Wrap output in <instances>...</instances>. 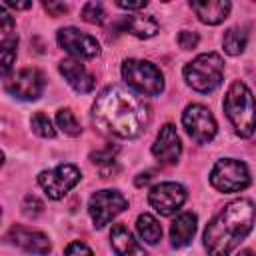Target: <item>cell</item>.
<instances>
[{
  "instance_id": "obj_1",
  "label": "cell",
  "mask_w": 256,
  "mask_h": 256,
  "mask_svg": "<svg viewBox=\"0 0 256 256\" xmlns=\"http://www.w3.org/2000/svg\"><path fill=\"white\" fill-rule=\"evenodd\" d=\"M92 116L104 132L120 138H136L148 124L146 104L122 86L102 90L94 102Z\"/></svg>"
},
{
  "instance_id": "obj_2",
  "label": "cell",
  "mask_w": 256,
  "mask_h": 256,
  "mask_svg": "<svg viewBox=\"0 0 256 256\" xmlns=\"http://www.w3.org/2000/svg\"><path fill=\"white\" fill-rule=\"evenodd\" d=\"M256 208L252 200L238 198L228 202L206 226L204 246L210 256H228L252 230Z\"/></svg>"
},
{
  "instance_id": "obj_3",
  "label": "cell",
  "mask_w": 256,
  "mask_h": 256,
  "mask_svg": "<svg viewBox=\"0 0 256 256\" xmlns=\"http://www.w3.org/2000/svg\"><path fill=\"white\" fill-rule=\"evenodd\" d=\"M222 106H224V112L238 136L248 138L254 134V130H256V100L244 82L236 80L230 84Z\"/></svg>"
},
{
  "instance_id": "obj_4",
  "label": "cell",
  "mask_w": 256,
  "mask_h": 256,
  "mask_svg": "<svg viewBox=\"0 0 256 256\" xmlns=\"http://www.w3.org/2000/svg\"><path fill=\"white\" fill-rule=\"evenodd\" d=\"M222 76H224V60L216 52L200 54L184 66V80L192 90L202 94L214 92L222 84Z\"/></svg>"
},
{
  "instance_id": "obj_5",
  "label": "cell",
  "mask_w": 256,
  "mask_h": 256,
  "mask_svg": "<svg viewBox=\"0 0 256 256\" xmlns=\"http://www.w3.org/2000/svg\"><path fill=\"white\" fill-rule=\"evenodd\" d=\"M122 78L130 88L146 96H158L164 90V76L160 68L146 60H126L122 64Z\"/></svg>"
},
{
  "instance_id": "obj_6",
  "label": "cell",
  "mask_w": 256,
  "mask_h": 256,
  "mask_svg": "<svg viewBox=\"0 0 256 256\" xmlns=\"http://www.w3.org/2000/svg\"><path fill=\"white\" fill-rule=\"evenodd\" d=\"M210 184L218 192H240L250 184V172L244 162L236 158H222L210 172Z\"/></svg>"
},
{
  "instance_id": "obj_7",
  "label": "cell",
  "mask_w": 256,
  "mask_h": 256,
  "mask_svg": "<svg viewBox=\"0 0 256 256\" xmlns=\"http://www.w3.org/2000/svg\"><path fill=\"white\" fill-rule=\"evenodd\" d=\"M128 208V200L118 190H98L90 196L88 212L96 228H104L114 216Z\"/></svg>"
},
{
  "instance_id": "obj_8",
  "label": "cell",
  "mask_w": 256,
  "mask_h": 256,
  "mask_svg": "<svg viewBox=\"0 0 256 256\" xmlns=\"http://www.w3.org/2000/svg\"><path fill=\"white\" fill-rule=\"evenodd\" d=\"M80 178H82V174L74 164H60L52 170L40 172L38 184L52 200H60V198H64V194L68 190H72L80 182Z\"/></svg>"
},
{
  "instance_id": "obj_9",
  "label": "cell",
  "mask_w": 256,
  "mask_h": 256,
  "mask_svg": "<svg viewBox=\"0 0 256 256\" xmlns=\"http://www.w3.org/2000/svg\"><path fill=\"white\" fill-rule=\"evenodd\" d=\"M182 124L188 132V136L198 144H208L216 136V120L212 112L202 104H190L186 106L182 114Z\"/></svg>"
},
{
  "instance_id": "obj_10",
  "label": "cell",
  "mask_w": 256,
  "mask_h": 256,
  "mask_svg": "<svg viewBox=\"0 0 256 256\" xmlns=\"http://www.w3.org/2000/svg\"><path fill=\"white\" fill-rule=\"evenodd\" d=\"M46 88V78L38 68H22L6 80V90L20 100H38Z\"/></svg>"
},
{
  "instance_id": "obj_11",
  "label": "cell",
  "mask_w": 256,
  "mask_h": 256,
  "mask_svg": "<svg viewBox=\"0 0 256 256\" xmlns=\"http://www.w3.org/2000/svg\"><path fill=\"white\" fill-rule=\"evenodd\" d=\"M186 188L176 182H160L150 188L148 202L160 216H172L186 200Z\"/></svg>"
},
{
  "instance_id": "obj_12",
  "label": "cell",
  "mask_w": 256,
  "mask_h": 256,
  "mask_svg": "<svg viewBox=\"0 0 256 256\" xmlns=\"http://www.w3.org/2000/svg\"><path fill=\"white\" fill-rule=\"evenodd\" d=\"M58 44L76 58H96L100 54V44L94 36L78 30V28H60L58 30Z\"/></svg>"
},
{
  "instance_id": "obj_13",
  "label": "cell",
  "mask_w": 256,
  "mask_h": 256,
  "mask_svg": "<svg viewBox=\"0 0 256 256\" xmlns=\"http://www.w3.org/2000/svg\"><path fill=\"white\" fill-rule=\"evenodd\" d=\"M6 240H10L14 246L22 248L24 252L28 254H48L50 252V240L44 232L40 230H32V228H26V226H20V224H14L8 234H6Z\"/></svg>"
},
{
  "instance_id": "obj_14",
  "label": "cell",
  "mask_w": 256,
  "mask_h": 256,
  "mask_svg": "<svg viewBox=\"0 0 256 256\" xmlns=\"http://www.w3.org/2000/svg\"><path fill=\"white\" fill-rule=\"evenodd\" d=\"M182 152L180 136L172 124H164L156 136V142L152 144V154L160 164H174L178 162Z\"/></svg>"
},
{
  "instance_id": "obj_15",
  "label": "cell",
  "mask_w": 256,
  "mask_h": 256,
  "mask_svg": "<svg viewBox=\"0 0 256 256\" xmlns=\"http://www.w3.org/2000/svg\"><path fill=\"white\" fill-rule=\"evenodd\" d=\"M14 20L12 16L0 8V58H2V74L8 76L14 60H16V46H18V36L14 32Z\"/></svg>"
},
{
  "instance_id": "obj_16",
  "label": "cell",
  "mask_w": 256,
  "mask_h": 256,
  "mask_svg": "<svg viewBox=\"0 0 256 256\" xmlns=\"http://www.w3.org/2000/svg\"><path fill=\"white\" fill-rule=\"evenodd\" d=\"M110 30H114L116 34H118V32H130V34H134L136 38L146 40V38L156 36V32H158V22H156V18L150 16V14H146V16L136 14V16H124V18H122L120 22H116Z\"/></svg>"
},
{
  "instance_id": "obj_17",
  "label": "cell",
  "mask_w": 256,
  "mask_h": 256,
  "mask_svg": "<svg viewBox=\"0 0 256 256\" xmlns=\"http://www.w3.org/2000/svg\"><path fill=\"white\" fill-rule=\"evenodd\" d=\"M60 74L66 78V82L76 90V92H90L96 84L94 76L78 62V60H72V58H66L60 62Z\"/></svg>"
},
{
  "instance_id": "obj_18",
  "label": "cell",
  "mask_w": 256,
  "mask_h": 256,
  "mask_svg": "<svg viewBox=\"0 0 256 256\" xmlns=\"http://www.w3.org/2000/svg\"><path fill=\"white\" fill-rule=\"evenodd\" d=\"M190 8L196 12L200 22L216 26L228 18L232 4L228 0H204V2H190Z\"/></svg>"
},
{
  "instance_id": "obj_19",
  "label": "cell",
  "mask_w": 256,
  "mask_h": 256,
  "mask_svg": "<svg viewBox=\"0 0 256 256\" xmlns=\"http://www.w3.org/2000/svg\"><path fill=\"white\" fill-rule=\"evenodd\" d=\"M110 244L118 256H148L146 250L134 240L132 232L124 224H114L110 230Z\"/></svg>"
},
{
  "instance_id": "obj_20",
  "label": "cell",
  "mask_w": 256,
  "mask_h": 256,
  "mask_svg": "<svg viewBox=\"0 0 256 256\" xmlns=\"http://www.w3.org/2000/svg\"><path fill=\"white\" fill-rule=\"evenodd\" d=\"M196 222L198 218L192 212H182L176 216V220L170 226V242L174 248H184L190 244L196 232Z\"/></svg>"
},
{
  "instance_id": "obj_21",
  "label": "cell",
  "mask_w": 256,
  "mask_h": 256,
  "mask_svg": "<svg viewBox=\"0 0 256 256\" xmlns=\"http://www.w3.org/2000/svg\"><path fill=\"white\" fill-rule=\"evenodd\" d=\"M136 230L148 244H158V240L162 238V226L152 214H140L136 220Z\"/></svg>"
},
{
  "instance_id": "obj_22",
  "label": "cell",
  "mask_w": 256,
  "mask_h": 256,
  "mask_svg": "<svg viewBox=\"0 0 256 256\" xmlns=\"http://www.w3.org/2000/svg\"><path fill=\"white\" fill-rule=\"evenodd\" d=\"M246 42H248V34L244 28H228L222 36L224 52L230 56H238L240 52H244Z\"/></svg>"
},
{
  "instance_id": "obj_23",
  "label": "cell",
  "mask_w": 256,
  "mask_h": 256,
  "mask_svg": "<svg viewBox=\"0 0 256 256\" xmlns=\"http://www.w3.org/2000/svg\"><path fill=\"white\" fill-rule=\"evenodd\" d=\"M56 124H58V128H60L64 134H68V136H80V132H82V128H80V124H78L74 112L68 110V108H62V110L56 112Z\"/></svg>"
},
{
  "instance_id": "obj_24",
  "label": "cell",
  "mask_w": 256,
  "mask_h": 256,
  "mask_svg": "<svg viewBox=\"0 0 256 256\" xmlns=\"http://www.w3.org/2000/svg\"><path fill=\"white\" fill-rule=\"evenodd\" d=\"M32 130L38 134V136H42V138H54L56 136V130H54V126H52V122H50V118L44 114V112H36L34 116H32Z\"/></svg>"
},
{
  "instance_id": "obj_25",
  "label": "cell",
  "mask_w": 256,
  "mask_h": 256,
  "mask_svg": "<svg viewBox=\"0 0 256 256\" xmlns=\"http://www.w3.org/2000/svg\"><path fill=\"white\" fill-rule=\"evenodd\" d=\"M82 20H86L88 24H104L106 20V12L102 8L100 2H88L82 6Z\"/></svg>"
},
{
  "instance_id": "obj_26",
  "label": "cell",
  "mask_w": 256,
  "mask_h": 256,
  "mask_svg": "<svg viewBox=\"0 0 256 256\" xmlns=\"http://www.w3.org/2000/svg\"><path fill=\"white\" fill-rule=\"evenodd\" d=\"M116 154H118V146L116 144H106L104 148L94 150L90 154V160L94 164H98V166H104V164H112L114 158H116Z\"/></svg>"
},
{
  "instance_id": "obj_27",
  "label": "cell",
  "mask_w": 256,
  "mask_h": 256,
  "mask_svg": "<svg viewBox=\"0 0 256 256\" xmlns=\"http://www.w3.org/2000/svg\"><path fill=\"white\" fill-rule=\"evenodd\" d=\"M44 210V204H42V200L38 198V196H34V194H28L26 198H24V202H22V212L26 214V216H38L40 212Z\"/></svg>"
},
{
  "instance_id": "obj_28",
  "label": "cell",
  "mask_w": 256,
  "mask_h": 256,
  "mask_svg": "<svg viewBox=\"0 0 256 256\" xmlns=\"http://www.w3.org/2000/svg\"><path fill=\"white\" fill-rule=\"evenodd\" d=\"M198 34L196 32H190V30H182L180 34H178V44H180V48L182 50H192V48H196L198 46Z\"/></svg>"
},
{
  "instance_id": "obj_29",
  "label": "cell",
  "mask_w": 256,
  "mask_h": 256,
  "mask_svg": "<svg viewBox=\"0 0 256 256\" xmlns=\"http://www.w3.org/2000/svg\"><path fill=\"white\" fill-rule=\"evenodd\" d=\"M64 256H94V252L84 244V242H70L64 250Z\"/></svg>"
},
{
  "instance_id": "obj_30",
  "label": "cell",
  "mask_w": 256,
  "mask_h": 256,
  "mask_svg": "<svg viewBox=\"0 0 256 256\" xmlns=\"http://www.w3.org/2000/svg\"><path fill=\"white\" fill-rule=\"evenodd\" d=\"M44 8H46L52 16H60V14H64V12L68 10V6H66L64 2H44Z\"/></svg>"
},
{
  "instance_id": "obj_31",
  "label": "cell",
  "mask_w": 256,
  "mask_h": 256,
  "mask_svg": "<svg viewBox=\"0 0 256 256\" xmlns=\"http://www.w3.org/2000/svg\"><path fill=\"white\" fill-rule=\"evenodd\" d=\"M146 0H140V2H126V0H118L116 6L118 8H124V10H140V8H146Z\"/></svg>"
},
{
  "instance_id": "obj_32",
  "label": "cell",
  "mask_w": 256,
  "mask_h": 256,
  "mask_svg": "<svg viewBox=\"0 0 256 256\" xmlns=\"http://www.w3.org/2000/svg\"><path fill=\"white\" fill-rule=\"evenodd\" d=\"M150 178H152V172H144V174H140V176L136 178V186H142V184H146Z\"/></svg>"
},
{
  "instance_id": "obj_33",
  "label": "cell",
  "mask_w": 256,
  "mask_h": 256,
  "mask_svg": "<svg viewBox=\"0 0 256 256\" xmlns=\"http://www.w3.org/2000/svg\"><path fill=\"white\" fill-rule=\"evenodd\" d=\"M10 8H16V10H24V8H30L32 2H20V4H14V2H8Z\"/></svg>"
},
{
  "instance_id": "obj_34",
  "label": "cell",
  "mask_w": 256,
  "mask_h": 256,
  "mask_svg": "<svg viewBox=\"0 0 256 256\" xmlns=\"http://www.w3.org/2000/svg\"><path fill=\"white\" fill-rule=\"evenodd\" d=\"M236 256H256V254H254L252 250H240V252H238Z\"/></svg>"
}]
</instances>
